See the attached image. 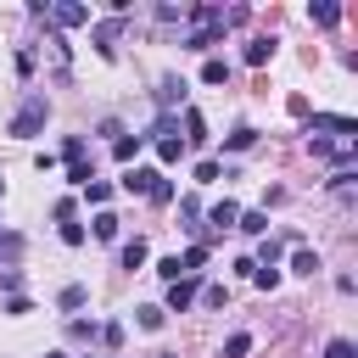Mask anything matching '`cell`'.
<instances>
[{
    "mask_svg": "<svg viewBox=\"0 0 358 358\" xmlns=\"http://www.w3.org/2000/svg\"><path fill=\"white\" fill-rule=\"evenodd\" d=\"M45 117H50V101H45V95H28V101L17 106V117H11V134H17V140H34V134L45 129Z\"/></svg>",
    "mask_w": 358,
    "mask_h": 358,
    "instance_id": "6da1fadb",
    "label": "cell"
},
{
    "mask_svg": "<svg viewBox=\"0 0 358 358\" xmlns=\"http://www.w3.org/2000/svg\"><path fill=\"white\" fill-rule=\"evenodd\" d=\"M196 302V274H179L173 285H168V313H185Z\"/></svg>",
    "mask_w": 358,
    "mask_h": 358,
    "instance_id": "7a4b0ae2",
    "label": "cell"
},
{
    "mask_svg": "<svg viewBox=\"0 0 358 358\" xmlns=\"http://www.w3.org/2000/svg\"><path fill=\"white\" fill-rule=\"evenodd\" d=\"M45 17L56 28H78V22H90V6H45Z\"/></svg>",
    "mask_w": 358,
    "mask_h": 358,
    "instance_id": "3957f363",
    "label": "cell"
},
{
    "mask_svg": "<svg viewBox=\"0 0 358 358\" xmlns=\"http://www.w3.org/2000/svg\"><path fill=\"white\" fill-rule=\"evenodd\" d=\"M157 179H162L157 168H129V173H123V190H129V196H151Z\"/></svg>",
    "mask_w": 358,
    "mask_h": 358,
    "instance_id": "277c9868",
    "label": "cell"
},
{
    "mask_svg": "<svg viewBox=\"0 0 358 358\" xmlns=\"http://www.w3.org/2000/svg\"><path fill=\"white\" fill-rule=\"evenodd\" d=\"M95 50H101V56H117V17L95 22Z\"/></svg>",
    "mask_w": 358,
    "mask_h": 358,
    "instance_id": "5b68a950",
    "label": "cell"
},
{
    "mask_svg": "<svg viewBox=\"0 0 358 358\" xmlns=\"http://www.w3.org/2000/svg\"><path fill=\"white\" fill-rule=\"evenodd\" d=\"M201 140H207V117L190 106V112H185V145H201Z\"/></svg>",
    "mask_w": 358,
    "mask_h": 358,
    "instance_id": "8992f818",
    "label": "cell"
},
{
    "mask_svg": "<svg viewBox=\"0 0 358 358\" xmlns=\"http://www.w3.org/2000/svg\"><path fill=\"white\" fill-rule=\"evenodd\" d=\"M140 145H145V134H117V140H112V157H117V162H134Z\"/></svg>",
    "mask_w": 358,
    "mask_h": 358,
    "instance_id": "52a82bcc",
    "label": "cell"
},
{
    "mask_svg": "<svg viewBox=\"0 0 358 358\" xmlns=\"http://www.w3.org/2000/svg\"><path fill=\"white\" fill-rule=\"evenodd\" d=\"M157 157H162V162H179V157H185V140H179V134H157Z\"/></svg>",
    "mask_w": 358,
    "mask_h": 358,
    "instance_id": "ba28073f",
    "label": "cell"
},
{
    "mask_svg": "<svg viewBox=\"0 0 358 358\" xmlns=\"http://www.w3.org/2000/svg\"><path fill=\"white\" fill-rule=\"evenodd\" d=\"M235 218H241V207H235V201H218V207L207 213V224H218V229H235Z\"/></svg>",
    "mask_w": 358,
    "mask_h": 358,
    "instance_id": "9c48e42d",
    "label": "cell"
},
{
    "mask_svg": "<svg viewBox=\"0 0 358 358\" xmlns=\"http://www.w3.org/2000/svg\"><path fill=\"white\" fill-rule=\"evenodd\" d=\"M117 263H123V268H140V263H145V241H140V235H134V241H123Z\"/></svg>",
    "mask_w": 358,
    "mask_h": 358,
    "instance_id": "30bf717a",
    "label": "cell"
},
{
    "mask_svg": "<svg viewBox=\"0 0 358 358\" xmlns=\"http://www.w3.org/2000/svg\"><path fill=\"white\" fill-rule=\"evenodd\" d=\"M201 263H207V246H201V241H196V246H185V252H179V274H196V268H201Z\"/></svg>",
    "mask_w": 358,
    "mask_h": 358,
    "instance_id": "8fae6325",
    "label": "cell"
},
{
    "mask_svg": "<svg viewBox=\"0 0 358 358\" xmlns=\"http://www.w3.org/2000/svg\"><path fill=\"white\" fill-rule=\"evenodd\" d=\"M162 319H168V308H151V302L134 308V324H140V330H162Z\"/></svg>",
    "mask_w": 358,
    "mask_h": 358,
    "instance_id": "7c38bea8",
    "label": "cell"
},
{
    "mask_svg": "<svg viewBox=\"0 0 358 358\" xmlns=\"http://www.w3.org/2000/svg\"><path fill=\"white\" fill-rule=\"evenodd\" d=\"M218 45V28H196V34H185V50H213Z\"/></svg>",
    "mask_w": 358,
    "mask_h": 358,
    "instance_id": "4fadbf2b",
    "label": "cell"
},
{
    "mask_svg": "<svg viewBox=\"0 0 358 358\" xmlns=\"http://www.w3.org/2000/svg\"><path fill=\"white\" fill-rule=\"evenodd\" d=\"M235 229H246V235H268V213H241Z\"/></svg>",
    "mask_w": 358,
    "mask_h": 358,
    "instance_id": "5bb4252c",
    "label": "cell"
},
{
    "mask_svg": "<svg viewBox=\"0 0 358 358\" xmlns=\"http://www.w3.org/2000/svg\"><path fill=\"white\" fill-rule=\"evenodd\" d=\"M291 268H296V274H319V252L296 246V252H291Z\"/></svg>",
    "mask_w": 358,
    "mask_h": 358,
    "instance_id": "9a60e30c",
    "label": "cell"
},
{
    "mask_svg": "<svg viewBox=\"0 0 358 358\" xmlns=\"http://www.w3.org/2000/svg\"><path fill=\"white\" fill-rule=\"evenodd\" d=\"M308 17H313L319 28H336V22H341V6H330V0H324V6H313Z\"/></svg>",
    "mask_w": 358,
    "mask_h": 358,
    "instance_id": "2e32d148",
    "label": "cell"
},
{
    "mask_svg": "<svg viewBox=\"0 0 358 358\" xmlns=\"http://www.w3.org/2000/svg\"><path fill=\"white\" fill-rule=\"evenodd\" d=\"M268 56H274V39H252V45H246V62H252V67H263Z\"/></svg>",
    "mask_w": 358,
    "mask_h": 358,
    "instance_id": "e0dca14e",
    "label": "cell"
},
{
    "mask_svg": "<svg viewBox=\"0 0 358 358\" xmlns=\"http://www.w3.org/2000/svg\"><path fill=\"white\" fill-rule=\"evenodd\" d=\"M224 78H229V62H218V56H213V62L201 67V84H224Z\"/></svg>",
    "mask_w": 358,
    "mask_h": 358,
    "instance_id": "ac0fdd59",
    "label": "cell"
},
{
    "mask_svg": "<svg viewBox=\"0 0 358 358\" xmlns=\"http://www.w3.org/2000/svg\"><path fill=\"white\" fill-rule=\"evenodd\" d=\"M224 145H229V151H246V145H257V129H235Z\"/></svg>",
    "mask_w": 358,
    "mask_h": 358,
    "instance_id": "d6986e66",
    "label": "cell"
},
{
    "mask_svg": "<svg viewBox=\"0 0 358 358\" xmlns=\"http://www.w3.org/2000/svg\"><path fill=\"white\" fill-rule=\"evenodd\" d=\"M95 235H101V241H117V218H112V213H95Z\"/></svg>",
    "mask_w": 358,
    "mask_h": 358,
    "instance_id": "ffe728a7",
    "label": "cell"
},
{
    "mask_svg": "<svg viewBox=\"0 0 358 358\" xmlns=\"http://www.w3.org/2000/svg\"><path fill=\"white\" fill-rule=\"evenodd\" d=\"M246 352H252V336H229L224 341V358H246Z\"/></svg>",
    "mask_w": 358,
    "mask_h": 358,
    "instance_id": "44dd1931",
    "label": "cell"
},
{
    "mask_svg": "<svg viewBox=\"0 0 358 358\" xmlns=\"http://www.w3.org/2000/svg\"><path fill=\"white\" fill-rule=\"evenodd\" d=\"M324 358H358V347H352V341H347V336H336V341H330V347H324Z\"/></svg>",
    "mask_w": 358,
    "mask_h": 358,
    "instance_id": "7402d4cb",
    "label": "cell"
},
{
    "mask_svg": "<svg viewBox=\"0 0 358 358\" xmlns=\"http://www.w3.org/2000/svg\"><path fill=\"white\" fill-rule=\"evenodd\" d=\"M56 302H62V308H84V285H62Z\"/></svg>",
    "mask_w": 358,
    "mask_h": 358,
    "instance_id": "603a6c76",
    "label": "cell"
},
{
    "mask_svg": "<svg viewBox=\"0 0 358 358\" xmlns=\"http://www.w3.org/2000/svg\"><path fill=\"white\" fill-rule=\"evenodd\" d=\"M62 157H67V168H73V162H84V140H78V134H73V140H67V145H62Z\"/></svg>",
    "mask_w": 358,
    "mask_h": 358,
    "instance_id": "cb8c5ba5",
    "label": "cell"
},
{
    "mask_svg": "<svg viewBox=\"0 0 358 358\" xmlns=\"http://www.w3.org/2000/svg\"><path fill=\"white\" fill-rule=\"evenodd\" d=\"M218 173H224V168H218V162H196V185H213V179H218Z\"/></svg>",
    "mask_w": 358,
    "mask_h": 358,
    "instance_id": "d4e9b609",
    "label": "cell"
},
{
    "mask_svg": "<svg viewBox=\"0 0 358 358\" xmlns=\"http://www.w3.org/2000/svg\"><path fill=\"white\" fill-rule=\"evenodd\" d=\"M84 190H90V201H95V207H101V201H106V196H112V185H106V179H90V185H84Z\"/></svg>",
    "mask_w": 358,
    "mask_h": 358,
    "instance_id": "484cf974",
    "label": "cell"
},
{
    "mask_svg": "<svg viewBox=\"0 0 358 358\" xmlns=\"http://www.w3.org/2000/svg\"><path fill=\"white\" fill-rule=\"evenodd\" d=\"M151 201H157V207H168V201H173V185H168V179H157V185H151Z\"/></svg>",
    "mask_w": 358,
    "mask_h": 358,
    "instance_id": "4316f807",
    "label": "cell"
},
{
    "mask_svg": "<svg viewBox=\"0 0 358 358\" xmlns=\"http://www.w3.org/2000/svg\"><path fill=\"white\" fill-rule=\"evenodd\" d=\"M62 241H67V246H84V224L67 218V224H62Z\"/></svg>",
    "mask_w": 358,
    "mask_h": 358,
    "instance_id": "83f0119b",
    "label": "cell"
},
{
    "mask_svg": "<svg viewBox=\"0 0 358 358\" xmlns=\"http://www.w3.org/2000/svg\"><path fill=\"white\" fill-rule=\"evenodd\" d=\"M280 252H285L280 241H263V263H257V268H274V263H280Z\"/></svg>",
    "mask_w": 358,
    "mask_h": 358,
    "instance_id": "f1b7e54d",
    "label": "cell"
},
{
    "mask_svg": "<svg viewBox=\"0 0 358 358\" xmlns=\"http://www.w3.org/2000/svg\"><path fill=\"white\" fill-rule=\"evenodd\" d=\"M252 280H257L263 291H274V285H280V268H252Z\"/></svg>",
    "mask_w": 358,
    "mask_h": 358,
    "instance_id": "f546056e",
    "label": "cell"
},
{
    "mask_svg": "<svg viewBox=\"0 0 358 358\" xmlns=\"http://www.w3.org/2000/svg\"><path fill=\"white\" fill-rule=\"evenodd\" d=\"M67 179H73V185H90L95 173H90V162H73V168H67Z\"/></svg>",
    "mask_w": 358,
    "mask_h": 358,
    "instance_id": "4dcf8cb0",
    "label": "cell"
},
{
    "mask_svg": "<svg viewBox=\"0 0 358 358\" xmlns=\"http://www.w3.org/2000/svg\"><path fill=\"white\" fill-rule=\"evenodd\" d=\"M157 274H162V280L173 285V280H179V257H162V263H157Z\"/></svg>",
    "mask_w": 358,
    "mask_h": 358,
    "instance_id": "1f68e13d",
    "label": "cell"
},
{
    "mask_svg": "<svg viewBox=\"0 0 358 358\" xmlns=\"http://www.w3.org/2000/svg\"><path fill=\"white\" fill-rule=\"evenodd\" d=\"M196 296H201L207 308H224V285H207V291H196Z\"/></svg>",
    "mask_w": 358,
    "mask_h": 358,
    "instance_id": "d6a6232c",
    "label": "cell"
},
{
    "mask_svg": "<svg viewBox=\"0 0 358 358\" xmlns=\"http://www.w3.org/2000/svg\"><path fill=\"white\" fill-rule=\"evenodd\" d=\"M101 341L106 347H123V324H101Z\"/></svg>",
    "mask_w": 358,
    "mask_h": 358,
    "instance_id": "836d02e7",
    "label": "cell"
},
{
    "mask_svg": "<svg viewBox=\"0 0 358 358\" xmlns=\"http://www.w3.org/2000/svg\"><path fill=\"white\" fill-rule=\"evenodd\" d=\"M0 291H17V268H6V274H0Z\"/></svg>",
    "mask_w": 358,
    "mask_h": 358,
    "instance_id": "e575fe53",
    "label": "cell"
},
{
    "mask_svg": "<svg viewBox=\"0 0 358 358\" xmlns=\"http://www.w3.org/2000/svg\"><path fill=\"white\" fill-rule=\"evenodd\" d=\"M45 358H62V352H45Z\"/></svg>",
    "mask_w": 358,
    "mask_h": 358,
    "instance_id": "d590c367",
    "label": "cell"
},
{
    "mask_svg": "<svg viewBox=\"0 0 358 358\" xmlns=\"http://www.w3.org/2000/svg\"><path fill=\"white\" fill-rule=\"evenodd\" d=\"M0 190H6V179H0Z\"/></svg>",
    "mask_w": 358,
    "mask_h": 358,
    "instance_id": "8d00e7d4",
    "label": "cell"
}]
</instances>
